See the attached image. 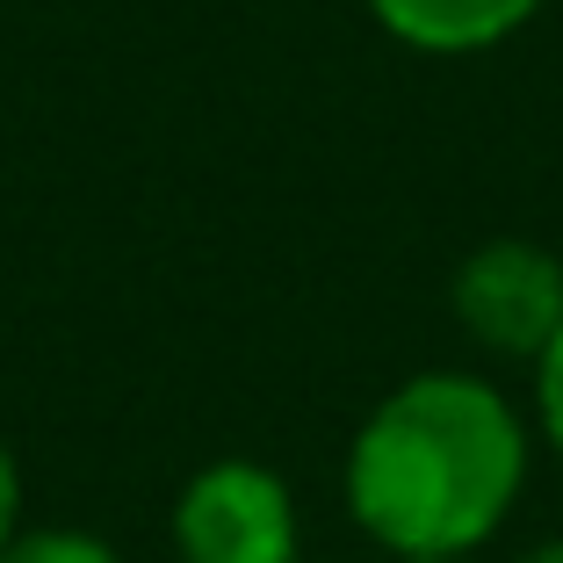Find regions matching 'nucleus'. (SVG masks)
<instances>
[{
  "label": "nucleus",
  "mask_w": 563,
  "mask_h": 563,
  "mask_svg": "<svg viewBox=\"0 0 563 563\" xmlns=\"http://www.w3.org/2000/svg\"><path fill=\"white\" fill-rule=\"evenodd\" d=\"M383 15V30H398L419 51H477L528 22L542 0H368Z\"/></svg>",
  "instance_id": "obj_4"
},
{
  "label": "nucleus",
  "mask_w": 563,
  "mask_h": 563,
  "mask_svg": "<svg viewBox=\"0 0 563 563\" xmlns=\"http://www.w3.org/2000/svg\"><path fill=\"white\" fill-rule=\"evenodd\" d=\"M8 520H15V463L0 448V542H8Z\"/></svg>",
  "instance_id": "obj_7"
},
{
  "label": "nucleus",
  "mask_w": 563,
  "mask_h": 563,
  "mask_svg": "<svg viewBox=\"0 0 563 563\" xmlns=\"http://www.w3.org/2000/svg\"><path fill=\"white\" fill-rule=\"evenodd\" d=\"M188 563H289L297 556V514L282 477L253 463H217L188 484L181 514H174Z\"/></svg>",
  "instance_id": "obj_2"
},
{
  "label": "nucleus",
  "mask_w": 563,
  "mask_h": 563,
  "mask_svg": "<svg viewBox=\"0 0 563 563\" xmlns=\"http://www.w3.org/2000/svg\"><path fill=\"white\" fill-rule=\"evenodd\" d=\"M528 563H563V542H549V549H534Z\"/></svg>",
  "instance_id": "obj_8"
},
{
  "label": "nucleus",
  "mask_w": 563,
  "mask_h": 563,
  "mask_svg": "<svg viewBox=\"0 0 563 563\" xmlns=\"http://www.w3.org/2000/svg\"><path fill=\"white\" fill-rule=\"evenodd\" d=\"M542 419H549V433H556V448H563V325L542 347Z\"/></svg>",
  "instance_id": "obj_6"
},
{
  "label": "nucleus",
  "mask_w": 563,
  "mask_h": 563,
  "mask_svg": "<svg viewBox=\"0 0 563 563\" xmlns=\"http://www.w3.org/2000/svg\"><path fill=\"white\" fill-rule=\"evenodd\" d=\"M455 318L498 354H542L563 325V267L542 246L498 239L455 275Z\"/></svg>",
  "instance_id": "obj_3"
},
{
  "label": "nucleus",
  "mask_w": 563,
  "mask_h": 563,
  "mask_svg": "<svg viewBox=\"0 0 563 563\" xmlns=\"http://www.w3.org/2000/svg\"><path fill=\"white\" fill-rule=\"evenodd\" d=\"M528 448L498 390L470 376H419L354 441V514L398 556H455L514 506Z\"/></svg>",
  "instance_id": "obj_1"
},
{
  "label": "nucleus",
  "mask_w": 563,
  "mask_h": 563,
  "mask_svg": "<svg viewBox=\"0 0 563 563\" xmlns=\"http://www.w3.org/2000/svg\"><path fill=\"white\" fill-rule=\"evenodd\" d=\"M0 563H117V549H101L95 534H30V542L0 549Z\"/></svg>",
  "instance_id": "obj_5"
}]
</instances>
